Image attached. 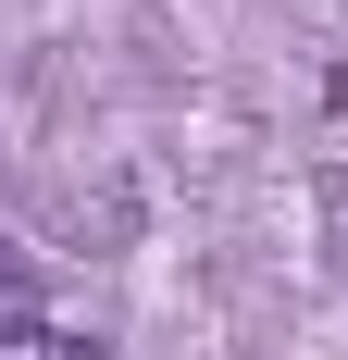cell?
I'll list each match as a JSON object with an SVG mask.
<instances>
[{
  "mask_svg": "<svg viewBox=\"0 0 348 360\" xmlns=\"http://www.w3.org/2000/svg\"><path fill=\"white\" fill-rule=\"evenodd\" d=\"M25 323H37V261L0 236V335H25Z\"/></svg>",
  "mask_w": 348,
  "mask_h": 360,
  "instance_id": "obj_1",
  "label": "cell"
},
{
  "mask_svg": "<svg viewBox=\"0 0 348 360\" xmlns=\"http://www.w3.org/2000/svg\"><path fill=\"white\" fill-rule=\"evenodd\" d=\"M0 360H100V348L63 335V323H25V335H0Z\"/></svg>",
  "mask_w": 348,
  "mask_h": 360,
  "instance_id": "obj_2",
  "label": "cell"
},
{
  "mask_svg": "<svg viewBox=\"0 0 348 360\" xmlns=\"http://www.w3.org/2000/svg\"><path fill=\"white\" fill-rule=\"evenodd\" d=\"M323 224H336V249H348V174H336V186H323Z\"/></svg>",
  "mask_w": 348,
  "mask_h": 360,
  "instance_id": "obj_3",
  "label": "cell"
}]
</instances>
